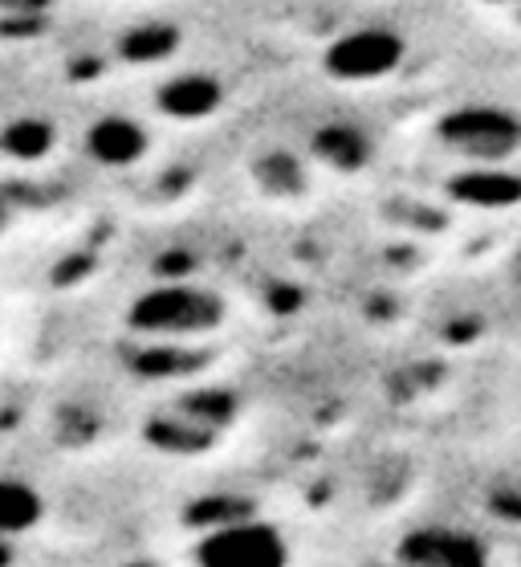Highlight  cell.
<instances>
[{"label":"cell","mask_w":521,"mask_h":567,"mask_svg":"<svg viewBox=\"0 0 521 567\" xmlns=\"http://www.w3.org/2000/svg\"><path fill=\"white\" fill-rule=\"evenodd\" d=\"M298 530L261 506L232 498L229 511L167 530L152 547V567H310Z\"/></svg>","instance_id":"1"},{"label":"cell","mask_w":521,"mask_h":567,"mask_svg":"<svg viewBox=\"0 0 521 567\" xmlns=\"http://www.w3.org/2000/svg\"><path fill=\"white\" fill-rule=\"evenodd\" d=\"M229 322V302L212 286L171 278L155 282L127 307V331L143 343L159 348H196L225 331Z\"/></svg>","instance_id":"2"},{"label":"cell","mask_w":521,"mask_h":567,"mask_svg":"<svg viewBox=\"0 0 521 567\" xmlns=\"http://www.w3.org/2000/svg\"><path fill=\"white\" fill-rule=\"evenodd\" d=\"M436 135L469 164H506L509 155L521 152V118L489 103L448 111L436 123Z\"/></svg>","instance_id":"3"},{"label":"cell","mask_w":521,"mask_h":567,"mask_svg":"<svg viewBox=\"0 0 521 567\" xmlns=\"http://www.w3.org/2000/svg\"><path fill=\"white\" fill-rule=\"evenodd\" d=\"M404 62V38L392 33V29H351L326 50V70H331L338 82H351V86H367V82H379Z\"/></svg>","instance_id":"4"},{"label":"cell","mask_w":521,"mask_h":567,"mask_svg":"<svg viewBox=\"0 0 521 567\" xmlns=\"http://www.w3.org/2000/svg\"><path fill=\"white\" fill-rule=\"evenodd\" d=\"M58 527V506L33 477L0 470V539L41 547Z\"/></svg>","instance_id":"5"},{"label":"cell","mask_w":521,"mask_h":567,"mask_svg":"<svg viewBox=\"0 0 521 567\" xmlns=\"http://www.w3.org/2000/svg\"><path fill=\"white\" fill-rule=\"evenodd\" d=\"M225 91L208 74H179L159 91V111L176 123H200L220 106Z\"/></svg>","instance_id":"6"},{"label":"cell","mask_w":521,"mask_h":567,"mask_svg":"<svg viewBox=\"0 0 521 567\" xmlns=\"http://www.w3.org/2000/svg\"><path fill=\"white\" fill-rule=\"evenodd\" d=\"M143 152H147V135L131 118L111 115V118H98L90 127V155L102 159V164H111V168H127Z\"/></svg>","instance_id":"7"},{"label":"cell","mask_w":521,"mask_h":567,"mask_svg":"<svg viewBox=\"0 0 521 567\" xmlns=\"http://www.w3.org/2000/svg\"><path fill=\"white\" fill-rule=\"evenodd\" d=\"M319 155L334 168H358L363 164V155H367V140L358 135L355 127H343V123H334L319 135Z\"/></svg>","instance_id":"8"},{"label":"cell","mask_w":521,"mask_h":567,"mask_svg":"<svg viewBox=\"0 0 521 567\" xmlns=\"http://www.w3.org/2000/svg\"><path fill=\"white\" fill-rule=\"evenodd\" d=\"M497 4H521V0H497Z\"/></svg>","instance_id":"9"},{"label":"cell","mask_w":521,"mask_h":567,"mask_svg":"<svg viewBox=\"0 0 521 567\" xmlns=\"http://www.w3.org/2000/svg\"><path fill=\"white\" fill-rule=\"evenodd\" d=\"M0 225H4V208H0Z\"/></svg>","instance_id":"10"}]
</instances>
